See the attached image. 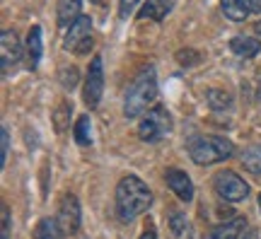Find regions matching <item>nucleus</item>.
Wrapping results in <instances>:
<instances>
[{
	"instance_id": "1",
	"label": "nucleus",
	"mask_w": 261,
	"mask_h": 239,
	"mask_svg": "<svg viewBox=\"0 0 261 239\" xmlns=\"http://www.w3.org/2000/svg\"><path fill=\"white\" fill-rule=\"evenodd\" d=\"M152 205V193L143 179L136 174H126L116 186V215L119 220L130 222Z\"/></svg>"
},
{
	"instance_id": "2",
	"label": "nucleus",
	"mask_w": 261,
	"mask_h": 239,
	"mask_svg": "<svg viewBox=\"0 0 261 239\" xmlns=\"http://www.w3.org/2000/svg\"><path fill=\"white\" fill-rule=\"evenodd\" d=\"M158 97V77L152 68H145L143 73L130 83L126 99H123V116L126 119H138L143 111H148V107Z\"/></svg>"
},
{
	"instance_id": "3",
	"label": "nucleus",
	"mask_w": 261,
	"mask_h": 239,
	"mask_svg": "<svg viewBox=\"0 0 261 239\" xmlns=\"http://www.w3.org/2000/svg\"><path fill=\"white\" fill-rule=\"evenodd\" d=\"M232 152V140L220 138V136H198L189 143V155L196 165H215V162L230 160Z\"/></svg>"
},
{
	"instance_id": "4",
	"label": "nucleus",
	"mask_w": 261,
	"mask_h": 239,
	"mask_svg": "<svg viewBox=\"0 0 261 239\" xmlns=\"http://www.w3.org/2000/svg\"><path fill=\"white\" fill-rule=\"evenodd\" d=\"M172 130V116L165 107H152L138 123V136L145 143H158Z\"/></svg>"
},
{
	"instance_id": "5",
	"label": "nucleus",
	"mask_w": 261,
	"mask_h": 239,
	"mask_svg": "<svg viewBox=\"0 0 261 239\" xmlns=\"http://www.w3.org/2000/svg\"><path fill=\"white\" fill-rule=\"evenodd\" d=\"M213 186H215V193L227 203H240L249 196V186H247V181H244L237 172H230V169H225V172H220V174H215Z\"/></svg>"
},
{
	"instance_id": "6",
	"label": "nucleus",
	"mask_w": 261,
	"mask_h": 239,
	"mask_svg": "<svg viewBox=\"0 0 261 239\" xmlns=\"http://www.w3.org/2000/svg\"><path fill=\"white\" fill-rule=\"evenodd\" d=\"M102 92H104V65H102V58L94 56L90 68H87V77H85V90H83L85 104H87L90 109L99 107Z\"/></svg>"
},
{
	"instance_id": "7",
	"label": "nucleus",
	"mask_w": 261,
	"mask_h": 239,
	"mask_svg": "<svg viewBox=\"0 0 261 239\" xmlns=\"http://www.w3.org/2000/svg\"><path fill=\"white\" fill-rule=\"evenodd\" d=\"M80 201L75 198L73 193H65L63 201H61V208H58V218L56 225L61 234H75L80 230Z\"/></svg>"
},
{
	"instance_id": "8",
	"label": "nucleus",
	"mask_w": 261,
	"mask_h": 239,
	"mask_svg": "<svg viewBox=\"0 0 261 239\" xmlns=\"http://www.w3.org/2000/svg\"><path fill=\"white\" fill-rule=\"evenodd\" d=\"M90 34H92V17L80 15V17H77L73 24H70V29L65 32L63 46L68 48V51H77V48L83 46L87 39H92Z\"/></svg>"
},
{
	"instance_id": "9",
	"label": "nucleus",
	"mask_w": 261,
	"mask_h": 239,
	"mask_svg": "<svg viewBox=\"0 0 261 239\" xmlns=\"http://www.w3.org/2000/svg\"><path fill=\"white\" fill-rule=\"evenodd\" d=\"M22 58V44H19L17 34L12 29H3L0 34V61H3V70H8L10 65H15Z\"/></svg>"
},
{
	"instance_id": "10",
	"label": "nucleus",
	"mask_w": 261,
	"mask_h": 239,
	"mask_svg": "<svg viewBox=\"0 0 261 239\" xmlns=\"http://www.w3.org/2000/svg\"><path fill=\"white\" fill-rule=\"evenodd\" d=\"M165 179H167V186L172 189V193L177 196L179 201L189 203L191 198H194V184H191V176L187 174V172H181V169H167V174H165Z\"/></svg>"
},
{
	"instance_id": "11",
	"label": "nucleus",
	"mask_w": 261,
	"mask_h": 239,
	"mask_svg": "<svg viewBox=\"0 0 261 239\" xmlns=\"http://www.w3.org/2000/svg\"><path fill=\"white\" fill-rule=\"evenodd\" d=\"M244 232H247V220H244L242 215H237L232 220H227V222H223V225L213 227L203 239H242Z\"/></svg>"
},
{
	"instance_id": "12",
	"label": "nucleus",
	"mask_w": 261,
	"mask_h": 239,
	"mask_svg": "<svg viewBox=\"0 0 261 239\" xmlns=\"http://www.w3.org/2000/svg\"><path fill=\"white\" fill-rule=\"evenodd\" d=\"M177 0H148L138 12V19H155V22H162L167 17L172 8H174Z\"/></svg>"
},
{
	"instance_id": "13",
	"label": "nucleus",
	"mask_w": 261,
	"mask_h": 239,
	"mask_svg": "<svg viewBox=\"0 0 261 239\" xmlns=\"http://www.w3.org/2000/svg\"><path fill=\"white\" fill-rule=\"evenodd\" d=\"M169 232L174 239H194V225L184 213L172 210L169 213Z\"/></svg>"
},
{
	"instance_id": "14",
	"label": "nucleus",
	"mask_w": 261,
	"mask_h": 239,
	"mask_svg": "<svg viewBox=\"0 0 261 239\" xmlns=\"http://www.w3.org/2000/svg\"><path fill=\"white\" fill-rule=\"evenodd\" d=\"M80 5H83V0H58V12H56L58 27L73 24L75 19L80 17Z\"/></svg>"
},
{
	"instance_id": "15",
	"label": "nucleus",
	"mask_w": 261,
	"mask_h": 239,
	"mask_svg": "<svg viewBox=\"0 0 261 239\" xmlns=\"http://www.w3.org/2000/svg\"><path fill=\"white\" fill-rule=\"evenodd\" d=\"M41 27H32L29 29V37H27V56H29V68L34 70L41 61Z\"/></svg>"
},
{
	"instance_id": "16",
	"label": "nucleus",
	"mask_w": 261,
	"mask_h": 239,
	"mask_svg": "<svg viewBox=\"0 0 261 239\" xmlns=\"http://www.w3.org/2000/svg\"><path fill=\"white\" fill-rule=\"evenodd\" d=\"M230 48H232V54H237L240 58H254V56L259 54L261 44L252 37H234L232 41H230Z\"/></svg>"
},
{
	"instance_id": "17",
	"label": "nucleus",
	"mask_w": 261,
	"mask_h": 239,
	"mask_svg": "<svg viewBox=\"0 0 261 239\" xmlns=\"http://www.w3.org/2000/svg\"><path fill=\"white\" fill-rule=\"evenodd\" d=\"M220 8H223L225 17H230L232 22H244L249 15L247 0H220Z\"/></svg>"
},
{
	"instance_id": "18",
	"label": "nucleus",
	"mask_w": 261,
	"mask_h": 239,
	"mask_svg": "<svg viewBox=\"0 0 261 239\" xmlns=\"http://www.w3.org/2000/svg\"><path fill=\"white\" fill-rule=\"evenodd\" d=\"M242 167L252 174H261V145H252L242 152Z\"/></svg>"
},
{
	"instance_id": "19",
	"label": "nucleus",
	"mask_w": 261,
	"mask_h": 239,
	"mask_svg": "<svg viewBox=\"0 0 261 239\" xmlns=\"http://www.w3.org/2000/svg\"><path fill=\"white\" fill-rule=\"evenodd\" d=\"M75 143L77 145H90L92 143V123H90V116H80L75 121Z\"/></svg>"
},
{
	"instance_id": "20",
	"label": "nucleus",
	"mask_w": 261,
	"mask_h": 239,
	"mask_svg": "<svg viewBox=\"0 0 261 239\" xmlns=\"http://www.w3.org/2000/svg\"><path fill=\"white\" fill-rule=\"evenodd\" d=\"M34 237H37V239H61V230H58L56 220H51V218H44V220L37 225V230H34Z\"/></svg>"
},
{
	"instance_id": "21",
	"label": "nucleus",
	"mask_w": 261,
	"mask_h": 239,
	"mask_svg": "<svg viewBox=\"0 0 261 239\" xmlns=\"http://www.w3.org/2000/svg\"><path fill=\"white\" fill-rule=\"evenodd\" d=\"M205 97H208V101H211V107H213V109H218V111H220V109H230V107H232V97H230L227 92L211 90Z\"/></svg>"
},
{
	"instance_id": "22",
	"label": "nucleus",
	"mask_w": 261,
	"mask_h": 239,
	"mask_svg": "<svg viewBox=\"0 0 261 239\" xmlns=\"http://www.w3.org/2000/svg\"><path fill=\"white\" fill-rule=\"evenodd\" d=\"M70 114H73V107L68 101H61L54 111V121H56V130H65L68 121H70Z\"/></svg>"
},
{
	"instance_id": "23",
	"label": "nucleus",
	"mask_w": 261,
	"mask_h": 239,
	"mask_svg": "<svg viewBox=\"0 0 261 239\" xmlns=\"http://www.w3.org/2000/svg\"><path fill=\"white\" fill-rule=\"evenodd\" d=\"M61 83H63L65 90H73L75 85H77V70H75V68H65V70H61Z\"/></svg>"
},
{
	"instance_id": "24",
	"label": "nucleus",
	"mask_w": 261,
	"mask_h": 239,
	"mask_svg": "<svg viewBox=\"0 0 261 239\" xmlns=\"http://www.w3.org/2000/svg\"><path fill=\"white\" fill-rule=\"evenodd\" d=\"M0 140H3V155H0V165L5 167L8 155H10V133H8V128H5V126H3V133H0Z\"/></svg>"
},
{
	"instance_id": "25",
	"label": "nucleus",
	"mask_w": 261,
	"mask_h": 239,
	"mask_svg": "<svg viewBox=\"0 0 261 239\" xmlns=\"http://www.w3.org/2000/svg\"><path fill=\"white\" fill-rule=\"evenodd\" d=\"M138 3L140 0H119V15H121V17H128Z\"/></svg>"
},
{
	"instance_id": "26",
	"label": "nucleus",
	"mask_w": 261,
	"mask_h": 239,
	"mask_svg": "<svg viewBox=\"0 0 261 239\" xmlns=\"http://www.w3.org/2000/svg\"><path fill=\"white\" fill-rule=\"evenodd\" d=\"M10 222H12L10 208L3 203V237H0V239H10Z\"/></svg>"
},
{
	"instance_id": "27",
	"label": "nucleus",
	"mask_w": 261,
	"mask_h": 239,
	"mask_svg": "<svg viewBox=\"0 0 261 239\" xmlns=\"http://www.w3.org/2000/svg\"><path fill=\"white\" fill-rule=\"evenodd\" d=\"M247 8L249 12H261V0H247Z\"/></svg>"
},
{
	"instance_id": "28",
	"label": "nucleus",
	"mask_w": 261,
	"mask_h": 239,
	"mask_svg": "<svg viewBox=\"0 0 261 239\" xmlns=\"http://www.w3.org/2000/svg\"><path fill=\"white\" fill-rule=\"evenodd\" d=\"M138 239H158V234H155V232H152V230H145V232H143V234H140Z\"/></svg>"
},
{
	"instance_id": "29",
	"label": "nucleus",
	"mask_w": 261,
	"mask_h": 239,
	"mask_svg": "<svg viewBox=\"0 0 261 239\" xmlns=\"http://www.w3.org/2000/svg\"><path fill=\"white\" fill-rule=\"evenodd\" d=\"M242 239H259V234H256L254 230H249V232H244L242 234Z\"/></svg>"
},
{
	"instance_id": "30",
	"label": "nucleus",
	"mask_w": 261,
	"mask_h": 239,
	"mask_svg": "<svg viewBox=\"0 0 261 239\" xmlns=\"http://www.w3.org/2000/svg\"><path fill=\"white\" fill-rule=\"evenodd\" d=\"M254 29H256V34H261V19L256 22V24H254Z\"/></svg>"
},
{
	"instance_id": "31",
	"label": "nucleus",
	"mask_w": 261,
	"mask_h": 239,
	"mask_svg": "<svg viewBox=\"0 0 261 239\" xmlns=\"http://www.w3.org/2000/svg\"><path fill=\"white\" fill-rule=\"evenodd\" d=\"M259 101H261V85H259Z\"/></svg>"
},
{
	"instance_id": "32",
	"label": "nucleus",
	"mask_w": 261,
	"mask_h": 239,
	"mask_svg": "<svg viewBox=\"0 0 261 239\" xmlns=\"http://www.w3.org/2000/svg\"><path fill=\"white\" fill-rule=\"evenodd\" d=\"M259 208H261V193H259Z\"/></svg>"
},
{
	"instance_id": "33",
	"label": "nucleus",
	"mask_w": 261,
	"mask_h": 239,
	"mask_svg": "<svg viewBox=\"0 0 261 239\" xmlns=\"http://www.w3.org/2000/svg\"><path fill=\"white\" fill-rule=\"evenodd\" d=\"M94 3H104V0H94Z\"/></svg>"
}]
</instances>
